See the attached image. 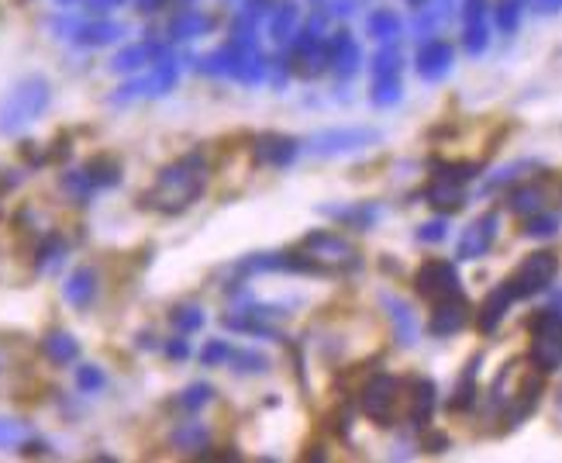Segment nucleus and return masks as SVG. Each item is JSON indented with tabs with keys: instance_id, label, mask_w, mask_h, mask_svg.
I'll list each match as a JSON object with an SVG mask.
<instances>
[{
	"instance_id": "f257e3e1",
	"label": "nucleus",
	"mask_w": 562,
	"mask_h": 463,
	"mask_svg": "<svg viewBox=\"0 0 562 463\" xmlns=\"http://www.w3.org/2000/svg\"><path fill=\"white\" fill-rule=\"evenodd\" d=\"M207 177H210L207 159L200 153H186L183 159H176V163H170L156 177V183L142 201H146V207H152V212L180 215L183 207H191L204 194Z\"/></svg>"
},
{
	"instance_id": "f03ea898",
	"label": "nucleus",
	"mask_w": 562,
	"mask_h": 463,
	"mask_svg": "<svg viewBox=\"0 0 562 463\" xmlns=\"http://www.w3.org/2000/svg\"><path fill=\"white\" fill-rule=\"evenodd\" d=\"M53 101V87L49 80H42V77H25V80H18L4 101H0V132L4 135H18V132H25L28 125H35L45 108H49Z\"/></svg>"
},
{
	"instance_id": "7ed1b4c3",
	"label": "nucleus",
	"mask_w": 562,
	"mask_h": 463,
	"mask_svg": "<svg viewBox=\"0 0 562 463\" xmlns=\"http://www.w3.org/2000/svg\"><path fill=\"white\" fill-rule=\"evenodd\" d=\"M294 252L303 263V273H345L359 263L356 249L342 236H332V232H311Z\"/></svg>"
},
{
	"instance_id": "20e7f679",
	"label": "nucleus",
	"mask_w": 562,
	"mask_h": 463,
	"mask_svg": "<svg viewBox=\"0 0 562 463\" xmlns=\"http://www.w3.org/2000/svg\"><path fill=\"white\" fill-rule=\"evenodd\" d=\"M176 80H180V63L170 59V56H162L159 63L149 66V74L118 87V94H114L111 101L114 104H131V101H142V98H162L176 87Z\"/></svg>"
},
{
	"instance_id": "39448f33",
	"label": "nucleus",
	"mask_w": 562,
	"mask_h": 463,
	"mask_svg": "<svg viewBox=\"0 0 562 463\" xmlns=\"http://www.w3.org/2000/svg\"><path fill=\"white\" fill-rule=\"evenodd\" d=\"M287 312H279L276 305H255V301H245L239 308H228L221 315V321L231 332H242V336H269L276 339V321L284 318Z\"/></svg>"
},
{
	"instance_id": "423d86ee",
	"label": "nucleus",
	"mask_w": 562,
	"mask_h": 463,
	"mask_svg": "<svg viewBox=\"0 0 562 463\" xmlns=\"http://www.w3.org/2000/svg\"><path fill=\"white\" fill-rule=\"evenodd\" d=\"M363 411L372 422L390 426V419L401 408V381L393 377H372L369 384H363Z\"/></svg>"
},
{
	"instance_id": "0eeeda50",
	"label": "nucleus",
	"mask_w": 562,
	"mask_h": 463,
	"mask_svg": "<svg viewBox=\"0 0 562 463\" xmlns=\"http://www.w3.org/2000/svg\"><path fill=\"white\" fill-rule=\"evenodd\" d=\"M252 159H255V167H269V170H284L290 167L294 159H297V143L290 135H263V138H255V146H252Z\"/></svg>"
},
{
	"instance_id": "6e6552de",
	"label": "nucleus",
	"mask_w": 562,
	"mask_h": 463,
	"mask_svg": "<svg viewBox=\"0 0 562 463\" xmlns=\"http://www.w3.org/2000/svg\"><path fill=\"white\" fill-rule=\"evenodd\" d=\"M417 291L425 297H452L459 291V276L449 263H425L417 273Z\"/></svg>"
},
{
	"instance_id": "1a4fd4ad",
	"label": "nucleus",
	"mask_w": 562,
	"mask_h": 463,
	"mask_svg": "<svg viewBox=\"0 0 562 463\" xmlns=\"http://www.w3.org/2000/svg\"><path fill=\"white\" fill-rule=\"evenodd\" d=\"M162 56H167V49H162L159 42H135V45H128V49H122L118 56L111 59V69H114V74H138V69L159 63Z\"/></svg>"
},
{
	"instance_id": "9d476101",
	"label": "nucleus",
	"mask_w": 562,
	"mask_h": 463,
	"mask_svg": "<svg viewBox=\"0 0 562 463\" xmlns=\"http://www.w3.org/2000/svg\"><path fill=\"white\" fill-rule=\"evenodd\" d=\"M73 35V45H80V49H101V45H111L118 42L128 29L118 25V21H90V25H73L69 29Z\"/></svg>"
},
{
	"instance_id": "9b49d317",
	"label": "nucleus",
	"mask_w": 562,
	"mask_h": 463,
	"mask_svg": "<svg viewBox=\"0 0 562 463\" xmlns=\"http://www.w3.org/2000/svg\"><path fill=\"white\" fill-rule=\"evenodd\" d=\"M363 143H372V132H324L311 143V153L318 156H335V153H348L359 149Z\"/></svg>"
},
{
	"instance_id": "f8f14e48",
	"label": "nucleus",
	"mask_w": 562,
	"mask_h": 463,
	"mask_svg": "<svg viewBox=\"0 0 562 463\" xmlns=\"http://www.w3.org/2000/svg\"><path fill=\"white\" fill-rule=\"evenodd\" d=\"M93 294H98V273H93L90 267H80L69 273V281L62 284V297L69 301L73 308H87Z\"/></svg>"
},
{
	"instance_id": "ddd939ff",
	"label": "nucleus",
	"mask_w": 562,
	"mask_h": 463,
	"mask_svg": "<svg viewBox=\"0 0 562 463\" xmlns=\"http://www.w3.org/2000/svg\"><path fill=\"white\" fill-rule=\"evenodd\" d=\"M552 273H555V257H549V252H538V257H531L521 273H518V291L521 294H531L538 287H546L552 281Z\"/></svg>"
},
{
	"instance_id": "4468645a",
	"label": "nucleus",
	"mask_w": 562,
	"mask_h": 463,
	"mask_svg": "<svg viewBox=\"0 0 562 463\" xmlns=\"http://www.w3.org/2000/svg\"><path fill=\"white\" fill-rule=\"evenodd\" d=\"M207 29H215V21H210L204 11L197 8H183L173 21H170V35L176 42H191V38H200L207 35Z\"/></svg>"
},
{
	"instance_id": "2eb2a0df",
	"label": "nucleus",
	"mask_w": 562,
	"mask_h": 463,
	"mask_svg": "<svg viewBox=\"0 0 562 463\" xmlns=\"http://www.w3.org/2000/svg\"><path fill=\"white\" fill-rule=\"evenodd\" d=\"M83 170V177L90 180V188L93 191H107V188H114V183L122 180V163L114 156H93L87 167H80Z\"/></svg>"
},
{
	"instance_id": "dca6fc26",
	"label": "nucleus",
	"mask_w": 562,
	"mask_h": 463,
	"mask_svg": "<svg viewBox=\"0 0 562 463\" xmlns=\"http://www.w3.org/2000/svg\"><path fill=\"white\" fill-rule=\"evenodd\" d=\"M42 353L49 357L56 366H66V363H73L80 357V342H77L73 332L56 329V332H49V336L42 339Z\"/></svg>"
},
{
	"instance_id": "f3484780",
	"label": "nucleus",
	"mask_w": 562,
	"mask_h": 463,
	"mask_svg": "<svg viewBox=\"0 0 562 463\" xmlns=\"http://www.w3.org/2000/svg\"><path fill=\"white\" fill-rule=\"evenodd\" d=\"M297 21H300V8L294 4V0H284V4H276L273 14H269V38H273V42H287V38H294Z\"/></svg>"
},
{
	"instance_id": "a211bd4d",
	"label": "nucleus",
	"mask_w": 562,
	"mask_h": 463,
	"mask_svg": "<svg viewBox=\"0 0 562 463\" xmlns=\"http://www.w3.org/2000/svg\"><path fill=\"white\" fill-rule=\"evenodd\" d=\"M173 447L180 453H207L210 450V432L207 426L200 422H183L176 432H173Z\"/></svg>"
},
{
	"instance_id": "6ab92c4d",
	"label": "nucleus",
	"mask_w": 562,
	"mask_h": 463,
	"mask_svg": "<svg viewBox=\"0 0 562 463\" xmlns=\"http://www.w3.org/2000/svg\"><path fill=\"white\" fill-rule=\"evenodd\" d=\"M462 326H466V305H462V301H445V305L432 318V332L435 336H449V332H456Z\"/></svg>"
},
{
	"instance_id": "aec40b11",
	"label": "nucleus",
	"mask_w": 562,
	"mask_h": 463,
	"mask_svg": "<svg viewBox=\"0 0 562 463\" xmlns=\"http://www.w3.org/2000/svg\"><path fill=\"white\" fill-rule=\"evenodd\" d=\"M408 402H411V419L414 422H421V419H428V411H432V405H435V387L425 381V377H414V381H408Z\"/></svg>"
},
{
	"instance_id": "412c9836",
	"label": "nucleus",
	"mask_w": 562,
	"mask_h": 463,
	"mask_svg": "<svg viewBox=\"0 0 562 463\" xmlns=\"http://www.w3.org/2000/svg\"><path fill=\"white\" fill-rule=\"evenodd\" d=\"M228 363H231L236 374H266V370H269V360L263 353H255V350H231Z\"/></svg>"
},
{
	"instance_id": "4be33fe9",
	"label": "nucleus",
	"mask_w": 562,
	"mask_h": 463,
	"mask_svg": "<svg viewBox=\"0 0 562 463\" xmlns=\"http://www.w3.org/2000/svg\"><path fill=\"white\" fill-rule=\"evenodd\" d=\"M32 439V429L18 419H4L0 415V450H14V447H25Z\"/></svg>"
},
{
	"instance_id": "5701e85b",
	"label": "nucleus",
	"mask_w": 562,
	"mask_h": 463,
	"mask_svg": "<svg viewBox=\"0 0 562 463\" xmlns=\"http://www.w3.org/2000/svg\"><path fill=\"white\" fill-rule=\"evenodd\" d=\"M170 321H173V329L180 336H191V332L204 329V312L197 305H180V308H173Z\"/></svg>"
},
{
	"instance_id": "b1692460",
	"label": "nucleus",
	"mask_w": 562,
	"mask_h": 463,
	"mask_svg": "<svg viewBox=\"0 0 562 463\" xmlns=\"http://www.w3.org/2000/svg\"><path fill=\"white\" fill-rule=\"evenodd\" d=\"M62 260H66V242L59 236H49V239L42 242V249H38V270L53 273V270L62 267Z\"/></svg>"
},
{
	"instance_id": "393cba45",
	"label": "nucleus",
	"mask_w": 562,
	"mask_h": 463,
	"mask_svg": "<svg viewBox=\"0 0 562 463\" xmlns=\"http://www.w3.org/2000/svg\"><path fill=\"white\" fill-rule=\"evenodd\" d=\"M490 236H494V222H480L470 228V236L462 239V257L466 260H473L477 252H483L490 246Z\"/></svg>"
},
{
	"instance_id": "a878e982",
	"label": "nucleus",
	"mask_w": 562,
	"mask_h": 463,
	"mask_svg": "<svg viewBox=\"0 0 562 463\" xmlns=\"http://www.w3.org/2000/svg\"><path fill=\"white\" fill-rule=\"evenodd\" d=\"M210 398H215V387H207V384H191L186 391H180L176 405H180L183 411H200L204 405H210Z\"/></svg>"
},
{
	"instance_id": "bb28decb",
	"label": "nucleus",
	"mask_w": 562,
	"mask_h": 463,
	"mask_svg": "<svg viewBox=\"0 0 562 463\" xmlns=\"http://www.w3.org/2000/svg\"><path fill=\"white\" fill-rule=\"evenodd\" d=\"M77 387L83 391V395H98V391L104 387V370H101V366H93V363L80 366V370H77Z\"/></svg>"
},
{
	"instance_id": "cd10ccee",
	"label": "nucleus",
	"mask_w": 562,
	"mask_h": 463,
	"mask_svg": "<svg viewBox=\"0 0 562 463\" xmlns=\"http://www.w3.org/2000/svg\"><path fill=\"white\" fill-rule=\"evenodd\" d=\"M538 360H542L546 366H555L562 360V332L538 339Z\"/></svg>"
},
{
	"instance_id": "c85d7f7f",
	"label": "nucleus",
	"mask_w": 562,
	"mask_h": 463,
	"mask_svg": "<svg viewBox=\"0 0 562 463\" xmlns=\"http://www.w3.org/2000/svg\"><path fill=\"white\" fill-rule=\"evenodd\" d=\"M228 357H231V346L225 339H210L200 350V363L204 366H221V363H228Z\"/></svg>"
},
{
	"instance_id": "c756f323",
	"label": "nucleus",
	"mask_w": 562,
	"mask_h": 463,
	"mask_svg": "<svg viewBox=\"0 0 562 463\" xmlns=\"http://www.w3.org/2000/svg\"><path fill=\"white\" fill-rule=\"evenodd\" d=\"M445 59H449V53H445V49L425 53V74H428V77H438L441 69H445Z\"/></svg>"
},
{
	"instance_id": "7c9ffc66",
	"label": "nucleus",
	"mask_w": 562,
	"mask_h": 463,
	"mask_svg": "<svg viewBox=\"0 0 562 463\" xmlns=\"http://www.w3.org/2000/svg\"><path fill=\"white\" fill-rule=\"evenodd\" d=\"M118 4H125V0H87V8L93 11V14H107V11H114Z\"/></svg>"
},
{
	"instance_id": "2f4dec72",
	"label": "nucleus",
	"mask_w": 562,
	"mask_h": 463,
	"mask_svg": "<svg viewBox=\"0 0 562 463\" xmlns=\"http://www.w3.org/2000/svg\"><path fill=\"white\" fill-rule=\"evenodd\" d=\"M167 353H170L173 360H186V357H191V346H186V339H173V342L167 346Z\"/></svg>"
},
{
	"instance_id": "473e14b6",
	"label": "nucleus",
	"mask_w": 562,
	"mask_h": 463,
	"mask_svg": "<svg viewBox=\"0 0 562 463\" xmlns=\"http://www.w3.org/2000/svg\"><path fill=\"white\" fill-rule=\"evenodd\" d=\"M135 8L142 11V14H152V11L162 8V0H135Z\"/></svg>"
},
{
	"instance_id": "72a5a7b5",
	"label": "nucleus",
	"mask_w": 562,
	"mask_h": 463,
	"mask_svg": "<svg viewBox=\"0 0 562 463\" xmlns=\"http://www.w3.org/2000/svg\"><path fill=\"white\" fill-rule=\"evenodd\" d=\"M59 4H73V0H59Z\"/></svg>"
}]
</instances>
